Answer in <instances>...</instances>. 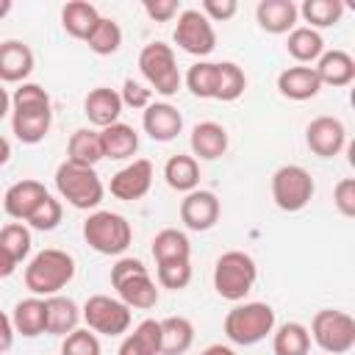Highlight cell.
<instances>
[{
    "mask_svg": "<svg viewBox=\"0 0 355 355\" xmlns=\"http://www.w3.org/2000/svg\"><path fill=\"white\" fill-rule=\"evenodd\" d=\"M75 277V258L67 250L47 247L36 252L25 266V286L33 297H53L61 294Z\"/></svg>",
    "mask_w": 355,
    "mask_h": 355,
    "instance_id": "6da1fadb",
    "label": "cell"
},
{
    "mask_svg": "<svg viewBox=\"0 0 355 355\" xmlns=\"http://www.w3.org/2000/svg\"><path fill=\"white\" fill-rule=\"evenodd\" d=\"M275 308L269 302H236L225 316V336L239 347H252L275 330Z\"/></svg>",
    "mask_w": 355,
    "mask_h": 355,
    "instance_id": "7a4b0ae2",
    "label": "cell"
},
{
    "mask_svg": "<svg viewBox=\"0 0 355 355\" xmlns=\"http://www.w3.org/2000/svg\"><path fill=\"white\" fill-rule=\"evenodd\" d=\"M55 191L78 211H92L103 202L105 186L94 166H80L72 161H61L55 169Z\"/></svg>",
    "mask_w": 355,
    "mask_h": 355,
    "instance_id": "3957f363",
    "label": "cell"
},
{
    "mask_svg": "<svg viewBox=\"0 0 355 355\" xmlns=\"http://www.w3.org/2000/svg\"><path fill=\"white\" fill-rule=\"evenodd\" d=\"M258 280V266L250 252L227 250L214 263V288L227 302H241Z\"/></svg>",
    "mask_w": 355,
    "mask_h": 355,
    "instance_id": "277c9868",
    "label": "cell"
},
{
    "mask_svg": "<svg viewBox=\"0 0 355 355\" xmlns=\"http://www.w3.org/2000/svg\"><path fill=\"white\" fill-rule=\"evenodd\" d=\"M83 239L100 255H122L133 241V227L122 214L92 211L83 222Z\"/></svg>",
    "mask_w": 355,
    "mask_h": 355,
    "instance_id": "5b68a950",
    "label": "cell"
},
{
    "mask_svg": "<svg viewBox=\"0 0 355 355\" xmlns=\"http://www.w3.org/2000/svg\"><path fill=\"white\" fill-rule=\"evenodd\" d=\"M139 69L144 75V80L150 83V92L155 89V94L161 97H172L178 94L183 78H180V69H178V58H175V50L164 42H150L141 47L139 53Z\"/></svg>",
    "mask_w": 355,
    "mask_h": 355,
    "instance_id": "8992f818",
    "label": "cell"
},
{
    "mask_svg": "<svg viewBox=\"0 0 355 355\" xmlns=\"http://www.w3.org/2000/svg\"><path fill=\"white\" fill-rule=\"evenodd\" d=\"M308 333L324 355H344L355 347V319L347 311H316Z\"/></svg>",
    "mask_w": 355,
    "mask_h": 355,
    "instance_id": "52a82bcc",
    "label": "cell"
},
{
    "mask_svg": "<svg viewBox=\"0 0 355 355\" xmlns=\"http://www.w3.org/2000/svg\"><path fill=\"white\" fill-rule=\"evenodd\" d=\"M313 191H316L313 178L300 164H283L272 175V200L286 214L302 211L313 200Z\"/></svg>",
    "mask_w": 355,
    "mask_h": 355,
    "instance_id": "ba28073f",
    "label": "cell"
},
{
    "mask_svg": "<svg viewBox=\"0 0 355 355\" xmlns=\"http://www.w3.org/2000/svg\"><path fill=\"white\" fill-rule=\"evenodd\" d=\"M80 319L86 322V327L92 333H100V336H125L130 330V308L116 300V297H108V294H92L83 308H80Z\"/></svg>",
    "mask_w": 355,
    "mask_h": 355,
    "instance_id": "9c48e42d",
    "label": "cell"
},
{
    "mask_svg": "<svg viewBox=\"0 0 355 355\" xmlns=\"http://www.w3.org/2000/svg\"><path fill=\"white\" fill-rule=\"evenodd\" d=\"M172 39L183 53L197 55L200 61H205V55H211L216 47V31L200 8H183L178 14V25H175Z\"/></svg>",
    "mask_w": 355,
    "mask_h": 355,
    "instance_id": "30bf717a",
    "label": "cell"
},
{
    "mask_svg": "<svg viewBox=\"0 0 355 355\" xmlns=\"http://www.w3.org/2000/svg\"><path fill=\"white\" fill-rule=\"evenodd\" d=\"M305 144L319 158H336L347 144V128L336 116H316L305 128Z\"/></svg>",
    "mask_w": 355,
    "mask_h": 355,
    "instance_id": "8fae6325",
    "label": "cell"
},
{
    "mask_svg": "<svg viewBox=\"0 0 355 355\" xmlns=\"http://www.w3.org/2000/svg\"><path fill=\"white\" fill-rule=\"evenodd\" d=\"M219 214H222L219 197L208 189H194L180 200V222L194 233L211 230L219 222Z\"/></svg>",
    "mask_w": 355,
    "mask_h": 355,
    "instance_id": "7c38bea8",
    "label": "cell"
},
{
    "mask_svg": "<svg viewBox=\"0 0 355 355\" xmlns=\"http://www.w3.org/2000/svg\"><path fill=\"white\" fill-rule=\"evenodd\" d=\"M153 186V164L147 158H133L128 166H122L114 178H111V194L116 200H125V202H133V200H141Z\"/></svg>",
    "mask_w": 355,
    "mask_h": 355,
    "instance_id": "4fadbf2b",
    "label": "cell"
},
{
    "mask_svg": "<svg viewBox=\"0 0 355 355\" xmlns=\"http://www.w3.org/2000/svg\"><path fill=\"white\" fill-rule=\"evenodd\" d=\"M36 67L33 50L19 39L0 42V83H25Z\"/></svg>",
    "mask_w": 355,
    "mask_h": 355,
    "instance_id": "5bb4252c",
    "label": "cell"
},
{
    "mask_svg": "<svg viewBox=\"0 0 355 355\" xmlns=\"http://www.w3.org/2000/svg\"><path fill=\"white\" fill-rule=\"evenodd\" d=\"M141 128L153 141H172L183 130V116L172 103H150L141 111Z\"/></svg>",
    "mask_w": 355,
    "mask_h": 355,
    "instance_id": "9a60e30c",
    "label": "cell"
},
{
    "mask_svg": "<svg viewBox=\"0 0 355 355\" xmlns=\"http://www.w3.org/2000/svg\"><path fill=\"white\" fill-rule=\"evenodd\" d=\"M189 144H191V158L197 161H216L227 153V130L225 125L214 122V119H205V122H197L191 128V136H189Z\"/></svg>",
    "mask_w": 355,
    "mask_h": 355,
    "instance_id": "2e32d148",
    "label": "cell"
},
{
    "mask_svg": "<svg viewBox=\"0 0 355 355\" xmlns=\"http://www.w3.org/2000/svg\"><path fill=\"white\" fill-rule=\"evenodd\" d=\"M44 197H47L44 183H39V180H33V178H25V180H17L14 186L6 189V194H3V208H6V214H8L11 219L25 222V219L36 211V205H39Z\"/></svg>",
    "mask_w": 355,
    "mask_h": 355,
    "instance_id": "e0dca14e",
    "label": "cell"
},
{
    "mask_svg": "<svg viewBox=\"0 0 355 355\" xmlns=\"http://www.w3.org/2000/svg\"><path fill=\"white\" fill-rule=\"evenodd\" d=\"M297 3L294 0H261L255 6V19H258V28L272 33V36H280V33H291L297 28Z\"/></svg>",
    "mask_w": 355,
    "mask_h": 355,
    "instance_id": "ac0fdd59",
    "label": "cell"
},
{
    "mask_svg": "<svg viewBox=\"0 0 355 355\" xmlns=\"http://www.w3.org/2000/svg\"><path fill=\"white\" fill-rule=\"evenodd\" d=\"M122 108H125V105H122V100H119V92L111 89V86H97V89H92V92L86 94V100H83V114L89 116V122H92L97 130H103V128L119 122Z\"/></svg>",
    "mask_w": 355,
    "mask_h": 355,
    "instance_id": "d6986e66",
    "label": "cell"
},
{
    "mask_svg": "<svg viewBox=\"0 0 355 355\" xmlns=\"http://www.w3.org/2000/svg\"><path fill=\"white\" fill-rule=\"evenodd\" d=\"M322 86H349L355 80V58L347 50H324L313 67Z\"/></svg>",
    "mask_w": 355,
    "mask_h": 355,
    "instance_id": "ffe728a7",
    "label": "cell"
},
{
    "mask_svg": "<svg viewBox=\"0 0 355 355\" xmlns=\"http://www.w3.org/2000/svg\"><path fill=\"white\" fill-rule=\"evenodd\" d=\"M277 92L288 100H311L322 92V83L313 72V67H305V64H297V67H286L280 75H277Z\"/></svg>",
    "mask_w": 355,
    "mask_h": 355,
    "instance_id": "44dd1931",
    "label": "cell"
},
{
    "mask_svg": "<svg viewBox=\"0 0 355 355\" xmlns=\"http://www.w3.org/2000/svg\"><path fill=\"white\" fill-rule=\"evenodd\" d=\"M11 324H14V333H19L22 338H36V336L47 333V308H44V297L19 300V302L14 305Z\"/></svg>",
    "mask_w": 355,
    "mask_h": 355,
    "instance_id": "7402d4cb",
    "label": "cell"
},
{
    "mask_svg": "<svg viewBox=\"0 0 355 355\" xmlns=\"http://www.w3.org/2000/svg\"><path fill=\"white\" fill-rule=\"evenodd\" d=\"M114 288H116V294H119L116 300H122L130 311H133V308L150 311V308L158 305V286H155V280L150 277V272H139V275H133V277L116 283Z\"/></svg>",
    "mask_w": 355,
    "mask_h": 355,
    "instance_id": "603a6c76",
    "label": "cell"
},
{
    "mask_svg": "<svg viewBox=\"0 0 355 355\" xmlns=\"http://www.w3.org/2000/svg\"><path fill=\"white\" fill-rule=\"evenodd\" d=\"M100 144H103V158L111 161H125L133 158L139 150V133L133 130V125L125 122H114L108 128L100 130Z\"/></svg>",
    "mask_w": 355,
    "mask_h": 355,
    "instance_id": "cb8c5ba5",
    "label": "cell"
},
{
    "mask_svg": "<svg viewBox=\"0 0 355 355\" xmlns=\"http://www.w3.org/2000/svg\"><path fill=\"white\" fill-rule=\"evenodd\" d=\"M44 308H47V333L50 336H69L72 330H78L80 322V308L72 297L64 294H53L44 297Z\"/></svg>",
    "mask_w": 355,
    "mask_h": 355,
    "instance_id": "d4e9b609",
    "label": "cell"
},
{
    "mask_svg": "<svg viewBox=\"0 0 355 355\" xmlns=\"http://www.w3.org/2000/svg\"><path fill=\"white\" fill-rule=\"evenodd\" d=\"M116 355H161V322L144 319L128 333L116 349Z\"/></svg>",
    "mask_w": 355,
    "mask_h": 355,
    "instance_id": "484cf974",
    "label": "cell"
},
{
    "mask_svg": "<svg viewBox=\"0 0 355 355\" xmlns=\"http://www.w3.org/2000/svg\"><path fill=\"white\" fill-rule=\"evenodd\" d=\"M97 19H100V11L92 3H86V0H69L61 8V25H64V31L72 39H80V42H86V36L94 31Z\"/></svg>",
    "mask_w": 355,
    "mask_h": 355,
    "instance_id": "4316f807",
    "label": "cell"
},
{
    "mask_svg": "<svg viewBox=\"0 0 355 355\" xmlns=\"http://www.w3.org/2000/svg\"><path fill=\"white\" fill-rule=\"evenodd\" d=\"M286 50H288V55L297 64H305L308 67V64L319 61V55L324 53V39H322L319 31H313L308 25H297L288 33V39H286Z\"/></svg>",
    "mask_w": 355,
    "mask_h": 355,
    "instance_id": "83f0119b",
    "label": "cell"
},
{
    "mask_svg": "<svg viewBox=\"0 0 355 355\" xmlns=\"http://www.w3.org/2000/svg\"><path fill=\"white\" fill-rule=\"evenodd\" d=\"M67 161L80 164V166H97L103 161V144H100V130L92 128H78L69 141H67Z\"/></svg>",
    "mask_w": 355,
    "mask_h": 355,
    "instance_id": "f1b7e54d",
    "label": "cell"
},
{
    "mask_svg": "<svg viewBox=\"0 0 355 355\" xmlns=\"http://www.w3.org/2000/svg\"><path fill=\"white\" fill-rule=\"evenodd\" d=\"M164 180L175 191H183V194L194 191L200 186V161L191 155H183V153L172 155L164 164Z\"/></svg>",
    "mask_w": 355,
    "mask_h": 355,
    "instance_id": "f546056e",
    "label": "cell"
},
{
    "mask_svg": "<svg viewBox=\"0 0 355 355\" xmlns=\"http://www.w3.org/2000/svg\"><path fill=\"white\" fill-rule=\"evenodd\" d=\"M194 344V324L186 316L161 319V355H183Z\"/></svg>",
    "mask_w": 355,
    "mask_h": 355,
    "instance_id": "4dcf8cb0",
    "label": "cell"
},
{
    "mask_svg": "<svg viewBox=\"0 0 355 355\" xmlns=\"http://www.w3.org/2000/svg\"><path fill=\"white\" fill-rule=\"evenodd\" d=\"M153 258L155 263H166V261H191V244L189 236L178 227H164L155 233L153 239Z\"/></svg>",
    "mask_w": 355,
    "mask_h": 355,
    "instance_id": "1f68e13d",
    "label": "cell"
},
{
    "mask_svg": "<svg viewBox=\"0 0 355 355\" xmlns=\"http://www.w3.org/2000/svg\"><path fill=\"white\" fill-rule=\"evenodd\" d=\"M272 352L275 355H308L311 352V333L302 322H286L272 330Z\"/></svg>",
    "mask_w": 355,
    "mask_h": 355,
    "instance_id": "d6a6232c",
    "label": "cell"
},
{
    "mask_svg": "<svg viewBox=\"0 0 355 355\" xmlns=\"http://www.w3.org/2000/svg\"><path fill=\"white\" fill-rule=\"evenodd\" d=\"M53 125V111L44 114H11V133L22 144H39L47 139Z\"/></svg>",
    "mask_w": 355,
    "mask_h": 355,
    "instance_id": "836d02e7",
    "label": "cell"
},
{
    "mask_svg": "<svg viewBox=\"0 0 355 355\" xmlns=\"http://www.w3.org/2000/svg\"><path fill=\"white\" fill-rule=\"evenodd\" d=\"M302 19L308 22V28L319 31V28H333L341 22L344 17V3L341 0H305L300 8Z\"/></svg>",
    "mask_w": 355,
    "mask_h": 355,
    "instance_id": "e575fe53",
    "label": "cell"
},
{
    "mask_svg": "<svg viewBox=\"0 0 355 355\" xmlns=\"http://www.w3.org/2000/svg\"><path fill=\"white\" fill-rule=\"evenodd\" d=\"M86 44L94 55H114L122 47V28L111 17H100L94 31L86 36Z\"/></svg>",
    "mask_w": 355,
    "mask_h": 355,
    "instance_id": "d590c367",
    "label": "cell"
},
{
    "mask_svg": "<svg viewBox=\"0 0 355 355\" xmlns=\"http://www.w3.org/2000/svg\"><path fill=\"white\" fill-rule=\"evenodd\" d=\"M219 78V61H197L186 72V89L200 100H214Z\"/></svg>",
    "mask_w": 355,
    "mask_h": 355,
    "instance_id": "8d00e7d4",
    "label": "cell"
},
{
    "mask_svg": "<svg viewBox=\"0 0 355 355\" xmlns=\"http://www.w3.org/2000/svg\"><path fill=\"white\" fill-rule=\"evenodd\" d=\"M50 108V94L39 83H19L11 94V114H44Z\"/></svg>",
    "mask_w": 355,
    "mask_h": 355,
    "instance_id": "74e56055",
    "label": "cell"
},
{
    "mask_svg": "<svg viewBox=\"0 0 355 355\" xmlns=\"http://www.w3.org/2000/svg\"><path fill=\"white\" fill-rule=\"evenodd\" d=\"M247 89V75L239 64L233 61H219V78H216V94L214 100H222V103H233L244 94Z\"/></svg>",
    "mask_w": 355,
    "mask_h": 355,
    "instance_id": "f35d334b",
    "label": "cell"
},
{
    "mask_svg": "<svg viewBox=\"0 0 355 355\" xmlns=\"http://www.w3.org/2000/svg\"><path fill=\"white\" fill-rule=\"evenodd\" d=\"M31 227L25 225V222H8V225H3L0 227V247L17 261V263H22L25 258H28V252H31Z\"/></svg>",
    "mask_w": 355,
    "mask_h": 355,
    "instance_id": "ab89813d",
    "label": "cell"
},
{
    "mask_svg": "<svg viewBox=\"0 0 355 355\" xmlns=\"http://www.w3.org/2000/svg\"><path fill=\"white\" fill-rule=\"evenodd\" d=\"M61 216H64V205H61V200H55L53 194H47V197L36 205V211L25 219V225H28L31 230H42V233H47V230H55V227L61 225Z\"/></svg>",
    "mask_w": 355,
    "mask_h": 355,
    "instance_id": "60d3db41",
    "label": "cell"
},
{
    "mask_svg": "<svg viewBox=\"0 0 355 355\" xmlns=\"http://www.w3.org/2000/svg\"><path fill=\"white\" fill-rule=\"evenodd\" d=\"M155 277L161 288H172L180 291L191 283V261H166V263H155Z\"/></svg>",
    "mask_w": 355,
    "mask_h": 355,
    "instance_id": "b9f144b4",
    "label": "cell"
},
{
    "mask_svg": "<svg viewBox=\"0 0 355 355\" xmlns=\"http://www.w3.org/2000/svg\"><path fill=\"white\" fill-rule=\"evenodd\" d=\"M61 355H103L97 333H92L89 327L72 330V333L64 336V341H61Z\"/></svg>",
    "mask_w": 355,
    "mask_h": 355,
    "instance_id": "7bdbcfd3",
    "label": "cell"
},
{
    "mask_svg": "<svg viewBox=\"0 0 355 355\" xmlns=\"http://www.w3.org/2000/svg\"><path fill=\"white\" fill-rule=\"evenodd\" d=\"M119 100H122V105H128V108H133V111H144V108L153 103V92H150L147 86H141L139 80L125 78V83H122V89H119Z\"/></svg>",
    "mask_w": 355,
    "mask_h": 355,
    "instance_id": "ee69618b",
    "label": "cell"
},
{
    "mask_svg": "<svg viewBox=\"0 0 355 355\" xmlns=\"http://www.w3.org/2000/svg\"><path fill=\"white\" fill-rule=\"evenodd\" d=\"M333 205L338 208L341 216L347 219L355 216V178H341L333 186Z\"/></svg>",
    "mask_w": 355,
    "mask_h": 355,
    "instance_id": "f6af8a7d",
    "label": "cell"
},
{
    "mask_svg": "<svg viewBox=\"0 0 355 355\" xmlns=\"http://www.w3.org/2000/svg\"><path fill=\"white\" fill-rule=\"evenodd\" d=\"M141 8L153 22H169L183 11L178 0H144Z\"/></svg>",
    "mask_w": 355,
    "mask_h": 355,
    "instance_id": "bcb514c9",
    "label": "cell"
},
{
    "mask_svg": "<svg viewBox=\"0 0 355 355\" xmlns=\"http://www.w3.org/2000/svg\"><path fill=\"white\" fill-rule=\"evenodd\" d=\"M200 11L208 17V22H227L236 17L239 3L236 0H202Z\"/></svg>",
    "mask_w": 355,
    "mask_h": 355,
    "instance_id": "7dc6e473",
    "label": "cell"
},
{
    "mask_svg": "<svg viewBox=\"0 0 355 355\" xmlns=\"http://www.w3.org/2000/svg\"><path fill=\"white\" fill-rule=\"evenodd\" d=\"M139 272H147V266L139 258H119L111 266V286H116V283H122V280H128V277H133Z\"/></svg>",
    "mask_w": 355,
    "mask_h": 355,
    "instance_id": "c3c4849f",
    "label": "cell"
},
{
    "mask_svg": "<svg viewBox=\"0 0 355 355\" xmlns=\"http://www.w3.org/2000/svg\"><path fill=\"white\" fill-rule=\"evenodd\" d=\"M14 336H17V333H14L11 316H6V313L0 311V355L11 349V344H14Z\"/></svg>",
    "mask_w": 355,
    "mask_h": 355,
    "instance_id": "681fc988",
    "label": "cell"
},
{
    "mask_svg": "<svg viewBox=\"0 0 355 355\" xmlns=\"http://www.w3.org/2000/svg\"><path fill=\"white\" fill-rule=\"evenodd\" d=\"M17 266H19V263L0 247V277H11V275L17 272Z\"/></svg>",
    "mask_w": 355,
    "mask_h": 355,
    "instance_id": "f907efd6",
    "label": "cell"
},
{
    "mask_svg": "<svg viewBox=\"0 0 355 355\" xmlns=\"http://www.w3.org/2000/svg\"><path fill=\"white\" fill-rule=\"evenodd\" d=\"M8 111H11V94H8V89L0 83V119H6Z\"/></svg>",
    "mask_w": 355,
    "mask_h": 355,
    "instance_id": "816d5d0a",
    "label": "cell"
},
{
    "mask_svg": "<svg viewBox=\"0 0 355 355\" xmlns=\"http://www.w3.org/2000/svg\"><path fill=\"white\" fill-rule=\"evenodd\" d=\"M200 355H236V352H233V347H227V344H211V347H205Z\"/></svg>",
    "mask_w": 355,
    "mask_h": 355,
    "instance_id": "f5cc1de1",
    "label": "cell"
},
{
    "mask_svg": "<svg viewBox=\"0 0 355 355\" xmlns=\"http://www.w3.org/2000/svg\"><path fill=\"white\" fill-rule=\"evenodd\" d=\"M8 158H11V144H8L6 136H0V166H6Z\"/></svg>",
    "mask_w": 355,
    "mask_h": 355,
    "instance_id": "db71d44e",
    "label": "cell"
},
{
    "mask_svg": "<svg viewBox=\"0 0 355 355\" xmlns=\"http://www.w3.org/2000/svg\"><path fill=\"white\" fill-rule=\"evenodd\" d=\"M11 8H14V3H11V0H0V19H3V17H8V14H11Z\"/></svg>",
    "mask_w": 355,
    "mask_h": 355,
    "instance_id": "11a10c76",
    "label": "cell"
}]
</instances>
